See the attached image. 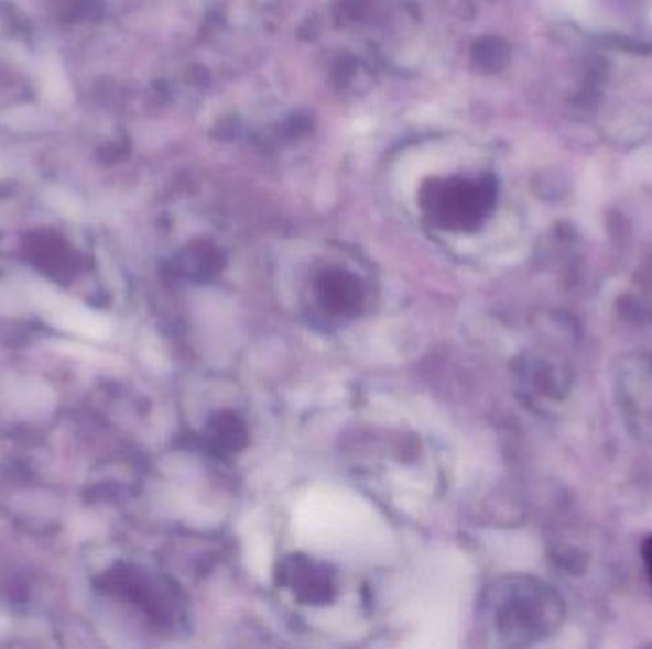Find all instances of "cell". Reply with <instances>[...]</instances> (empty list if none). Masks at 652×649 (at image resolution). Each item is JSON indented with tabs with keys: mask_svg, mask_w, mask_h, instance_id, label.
<instances>
[{
	"mask_svg": "<svg viewBox=\"0 0 652 649\" xmlns=\"http://www.w3.org/2000/svg\"><path fill=\"white\" fill-rule=\"evenodd\" d=\"M643 560H645L646 572L651 575L652 581V536L643 543Z\"/></svg>",
	"mask_w": 652,
	"mask_h": 649,
	"instance_id": "cell-5",
	"label": "cell"
},
{
	"mask_svg": "<svg viewBox=\"0 0 652 649\" xmlns=\"http://www.w3.org/2000/svg\"><path fill=\"white\" fill-rule=\"evenodd\" d=\"M203 437L210 452L216 455H231L241 452L247 446L249 432L241 417L235 416L233 411H218L208 419Z\"/></svg>",
	"mask_w": 652,
	"mask_h": 649,
	"instance_id": "cell-4",
	"label": "cell"
},
{
	"mask_svg": "<svg viewBox=\"0 0 652 649\" xmlns=\"http://www.w3.org/2000/svg\"><path fill=\"white\" fill-rule=\"evenodd\" d=\"M279 585L307 606H325L336 594V579L325 562L305 554H289L275 570Z\"/></svg>",
	"mask_w": 652,
	"mask_h": 649,
	"instance_id": "cell-2",
	"label": "cell"
},
{
	"mask_svg": "<svg viewBox=\"0 0 652 649\" xmlns=\"http://www.w3.org/2000/svg\"><path fill=\"white\" fill-rule=\"evenodd\" d=\"M313 297L326 317L351 318L361 312L365 288L357 276L341 268H326L313 284Z\"/></svg>",
	"mask_w": 652,
	"mask_h": 649,
	"instance_id": "cell-3",
	"label": "cell"
},
{
	"mask_svg": "<svg viewBox=\"0 0 652 649\" xmlns=\"http://www.w3.org/2000/svg\"><path fill=\"white\" fill-rule=\"evenodd\" d=\"M495 630L510 646H525L552 635L563 619L559 596L539 579L506 578L487 598Z\"/></svg>",
	"mask_w": 652,
	"mask_h": 649,
	"instance_id": "cell-1",
	"label": "cell"
}]
</instances>
